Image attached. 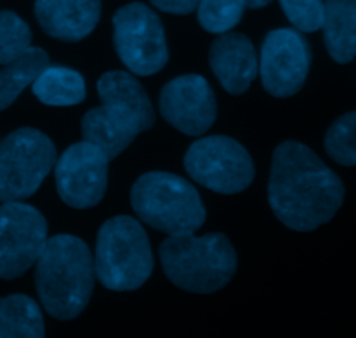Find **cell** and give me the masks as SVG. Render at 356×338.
Segmentation results:
<instances>
[{"label": "cell", "instance_id": "cell-1", "mask_svg": "<svg viewBox=\"0 0 356 338\" xmlns=\"http://www.w3.org/2000/svg\"><path fill=\"white\" fill-rule=\"evenodd\" d=\"M268 201L282 224L309 233L337 214L344 184L308 146L287 141L273 153Z\"/></svg>", "mask_w": 356, "mask_h": 338}, {"label": "cell", "instance_id": "cell-2", "mask_svg": "<svg viewBox=\"0 0 356 338\" xmlns=\"http://www.w3.org/2000/svg\"><path fill=\"white\" fill-rule=\"evenodd\" d=\"M101 106L82 118V137L117 158L141 132L155 125L152 101L141 83L125 71H108L97 82Z\"/></svg>", "mask_w": 356, "mask_h": 338}, {"label": "cell", "instance_id": "cell-3", "mask_svg": "<svg viewBox=\"0 0 356 338\" xmlns=\"http://www.w3.org/2000/svg\"><path fill=\"white\" fill-rule=\"evenodd\" d=\"M94 259L86 242L72 235L47 238L35 262V287L42 307L59 321L75 319L94 290Z\"/></svg>", "mask_w": 356, "mask_h": 338}, {"label": "cell", "instance_id": "cell-4", "mask_svg": "<svg viewBox=\"0 0 356 338\" xmlns=\"http://www.w3.org/2000/svg\"><path fill=\"white\" fill-rule=\"evenodd\" d=\"M159 255L170 283L191 294H214L236 273V252L221 233L169 236L160 245Z\"/></svg>", "mask_w": 356, "mask_h": 338}, {"label": "cell", "instance_id": "cell-5", "mask_svg": "<svg viewBox=\"0 0 356 338\" xmlns=\"http://www.w3.org/2000/svg\"><path fill=\"white\" fill-rule=\"evenodd\" d=\"M131 205L139 221L169 236L198 231L207 219L193 184L169 172L143 174L132 184Z\"/></svg>", "mask_w": 356, "mask_h": 338}, {"label": "cell", "instance_id": "cell-6", "mask_svg": "<svg viewBox=\"0 0 356 338\" xmlns=\"http://www.w3.org/2000/svg\"><path fill=\"white\" fill-rule=\"evenodd\" d=\"M153 253L145 228L129 215H117L97 233L94 271L104 288L132 291L141 288L153 273Z\"/></svg>", "mask_w": 356, "mask_h": 338}, {"label": "cell", "instance_id": "cell-7", "mask_svg": "<svg viewBox=\"0 0 356 338\" xmlns=\"http://www.w3.org/2000/svg\"><path fill=\"white\" fill-rule=\"evenodd\" d=\"M56 148L37 128H17L0 142V201L33 196L56 165Z\"/></svg>", "mask_w": 356, "mask_h": 338}, {"label": "cell", "instance_id": "cell-8", "mask_svg": "<svg viewBox=\"0 0 356 338\" xmlns=\"http://www.w3.org/2000/svg\"><path fill=\"white\" fill-rule=\"evenodd\" d=\"M184 169L195 183L221 194L242 193L256 176L252 156L228 135L195 141L184 155Z\"/></svg>", "mask_w": 356, "mask_h": 338}, {"label": "cell", "instance_id": "cell-9", "mask_svg": "<svg viewBox=\"0 0 356 338\" xmlns=\"http://www.w3.org/2000/svg\"><path fill=\"white\" fill-rule=\"evenodd\" d=\"M113 44L132 75H155L169 61L162 21L141 2L127 3L113 14Z\"/></svg>", "mask_w": 356, "mask_h": 338}, {"label": "cell", "instance_id": "cell-10", "mask_svg": "<svg viewBox=\"0 0 356 338\" xmlns=\"http://www.w3.org/2000/svg\"><path fill=\"white\" fill-rule=\"evenodd\" d=\"M47 242L44 215L23 201L0 205V280H16L35 266Z\"/></svg>", "mask_w": 356, "mask_h": 338}, {"label": "cell", "instance_id": "cell-11", "mask_svg": "<svg viewBox=\"0 0 356 338\" xmlns=\"http://www.w3.org/2000/svg\"><path fill=\"white\" fill-rule=\"evenodd\" d=\"M108 163L106 153L92 142L70 146L54 165L59 198L79 210L96 207L106 193Z\"/></svg>", "mask_w": 356, "mask_h": 338}, {"label": "cell", "instance_id": "cell-12", "mask_svg": "<svg viewBox=\"0 0 356 338\" xmlns=\"http://www.w3.org/2000/svg\"><path fill=\"white\" fill-rule=\"evenodd\" d=\"M312 47L308 40L291 28H280L266 35L261 47V82L275 97L298 94L308 78Z\"/></svg>", "mask_w": 356, "mask_h": 338}, {"label": "cell", "instance_id": "cell-13", "mask_svg": "<svg viewBox=\"0 0 356 338\" xmlns=\"http://www.w3.org/2000/svg\"><path fill=\"white\" fill-rule=\"evenodd\" d=\"M159 106L167 124L191 137L205 134L218 117L214 92L200 75H181L170 80L160 92Z\"/></svg>", "mask_w": 356, "mask_h": 338}, {"label": "cell", "instance_id": "cell-14", "mask_svg": "<svg viewBox=\"0 0 356 338\" xmlns=\"http://www.w3.org/2000/svg\"><path fill=\"white\" fill-rule=\"evenodd\" d=\"M209 62L222 89L232 96L247 92L259 71L254 44L249 37L236 31H226L212 42Z\"/></svg>", "mask_w": 356, "mask_h": 338}, {"label": "cell", "instance_id": "cell-15", "mask_svg": "<svg viewBox=\"0 0 356 338\" xmlns=\"http://www.w3.org/2000/svg\"><path fill=\"white\" fill-rule=\"evenodd\" d=\"M35 16L49 37L80 42L99 23L101 0H35Z\"/></svg>", "mask_w": 356, "mask_h": 338}, {"label": "cell", "instance_id": "cell-16", "mask_svg": "<svg viewBox=\"0 0 356 338\" xmlns=\"http://www.w3.org/2000/svg\"><path fill=\"white\" fill-rule=\"evenodd\" d=\"M323 38L330 58L339 65L356 58V0L323 2Z\"/></svg>", "mask_w": 356, "mask_h": 338}, {"label": "cell", "instance_id": "cell-17", "mask_svg": "<svg viewBox=\"0 0 356 338\" xmlns=\"http://www.w3.org/2000/svg\"><path fill=\"white\" fill-rule=\"evenodd\" d=\"M35 97L47 106H75L86 99V82L79 71L49 65L31 83Z\"/></svg>", "mask_w": 356, "mask_h": 338}, {"label": "cell", "instance_id": "cell-18", "mask_svg": "<svg viewBox=\"0 0 356 338\" xmlns=\"http://www.w3.org/2000/svg\"><path fill=\"white\" fill-rule=\"evenodd\" d=\"M45 335L42 311L26 295L0 298V338H42Z\"/></svg>", "mask_w": 356, "mask_h": 338}, {"label": "cell", "instance_id": "cell-19", "mask_svg": "<svg viewBox=\"0 0 356 338\" xmlns=\"http://www.w3.org/2000/svg\"><path fill=\"white\" fill-rule=\"evenodd\" d=\"M49 66V54L40 47H30L16 61L0 69V111L9 108L28 85Z\"/></svg>", "mask_w": 356, "mask_h": 338}, {"label": "cell", "instance_id": "cell-20", "mask_svg": "<svg viewBox=\"0 0 356 338\" xmlns=\"http://www.w3.org/2000/svg\"><path fill=\"white\" fill-rule=\"evenodd\" d=\"M245 7V0H200L198 23L209 33H226L240 23Z\"/></svg>", "mask_w": 356, "mask_h": 338}, {"label": "cell", "instance_id": "cell-21", "mask_svg": "<svg viewBox=\"0 0 356 338\" xmlns=\"http://www.w3.org/2000/svg\"><path fill=\"white\" fill-rule=\"evenodd\" d=\"M325 151L334 162L356 165V111L337 118L325 135Z\"/></svg>", "mask_w": 356, "mask_h": 338}, {"label": "cell", "instance_id": "cell-22", "mask_svg": "<svg viewBox=\"0 0 356 338\" xmlns=\"http://www.w3.org/2000/svg\"><path fill=\"white\" fill-rule=\"evenodd\" d=\"M30 47V26L13 10H0V65L16 61Z\"/></svg>", "mask_w": 356, "mask_h": 338}, {"label": "cell", "instance_id": "cell-23", "mask_svg": "<svg viewBox=\"0 0 356 338\" xmlns=\"http://www.w3.org/2000/svg\"><path fill=\"white\" fill-rule=\"evenodd\" d=\"M282 9L302 33L320 30L323 23V0H280Z\"/></svg>", "mask_w": 356, "mask_h": 338}, {"label": "cell", "instance_id": "cell-24", "mask_svg": "<svg viewBox=\"0 0 356 338\" xmlns=\"http://www.w3.org/2000/svg\"><path fill=\"white\" fill-rule=\"evenodd\" d=\"M149 2L163 12L184 16V14H191L193 10H197L200 0H149Z\"/></svg>", "mask_w": 356, "mask_h": 338}, {"label": "cell", "instance_id": "cell-25", "mask_svg": "<svg viewBox=\"0 0 356 338\" xmlns=\"http://www.w3.org/2000/svg\"><path fill=\"white\" fill-rule=\"evenodd\" d=\"M245 2L249 9H261V7H266L271 0H245Z\"/></svg>", "mask_w": 356, "mask_h": 338}]
</instances>
